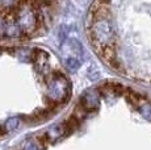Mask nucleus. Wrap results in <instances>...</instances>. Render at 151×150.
<instances>
[{
    "label": "nucleus",
    "instance_id": "1",
    "mask_svg": "<svg viewBox=\"0 0 151 150\" xmlns=\"http://www.w3.org/2000/svg\"><path fill=\"white\" fill-rule=\"evenodd\" d=\"M89 36L95 45L96 51L105 45L113 44V30L110 27L108 19H99L95 20L89 30Z\"/></svg>",
    "mask_w": 151,
    "mask_h": 150
},
{
    "label": "nucleus",
    "instance_id": "2",
    "mask_svg": "<svg viewBox=\"0 0 151 150\" xmlns=\"http://www.w3.org/2000/svg\"><path fill=\"white\" fill-rule=\"evenodd\" d=\"M63 63L68 70H78L82 65L83 46L76 38H71L63 45Z\"/></svg>",
    "mask_w": 151,
    "mask_h": 150
},
{
    "label": "nucleus",
    "instance_id": "3",
    "mask_svg": "<svg viewBox=\"0 0 151 150\" xmlns=\"http://www.w3.org/2000/svg\"><path fill=\"white\" fill-rule=\"evenodd\" d=\"M49 87V97L51 99V102H62L66 100L68 97V92H70V83L66 79V76L63 74L55 73L51 74L50 80L47 83Z\"/></svg>",
    "mask_w": 151,
    "mask_h": 150
},
{
    "label": "nucleus",
    "instance_id": "4",
    "mask_svg": "<svg viewBox=\"0 0 151 150\" xmlns=\"http://www.w3.org/2000/svg\"><path fill=\"white\" fill-rule=\"evenodd\" d=\"M70 133L67 126H66V124H57V125H53L50 129H49L47 132H46L45 137L46 140H47V142H55V141H58L60 137H63L65 134Z\"/></svg>",
    "mask_w": 151,
    "mask_h": 150
},
{
    "label": "nucleus",
    "instance_id": "5",
    "mask_svg": "<svg viewBox=\"0 0 151 150\" xmlns=\"http://www.w3.org/2000/svg\"><path fill=\"white\" fill-rule=\"evenodd\" d=\"M82 105L87 111H93V109L99 108V95L96 91H88L84 94L82 99Z\"/></svg>",
    "mask_w": 151,
    "mask_h": 150
},
{
    "label": "nucleus",
    "instance_id": "6",
    "mask_svg": "<svg viewBox=\"0 0 151 150\" xmlns=\"http://www.w3.org/2000/svg\"><path fill=\"white\" fill-rule=\"evenodd\" d=\"M138 109L145 119L151 120V103L150 102H142L141 105L138 107Z\"/></svg>",
    "mask_w": 151,
    "mask_h": 150
},
{
    "label": "nucleus",
    "instance_id": "7",
    "mask_svg": "<svg viewBox=\"0 0 151 150\" xmlns=\"http://www.w3.org/2000/svg\"><path fill=\"white\" fill-rule=\"evenodd\" d=\"M19 124H20V120H19V117H12V119H9L5 123V125H4V131L5 132H12L14 131V129L19 126Z\"/></svg>",
    "mask_w": 151,
    "mask_h": 150
},
{
    "label": "nucleus",
    "instance_id": "8",
    "mask_svg": "<svg viewBox=\"0 0 151 150\" xmlns=\"http://www.w3.org/2000/svg\"><path fill=\"white\" fill-rule=\"evenodd\" d=\"M41 145H42V142H34V141H30V142H28L27 145L24 146L22 150H42Z\"/></svg>",
    "mask_w": 151,
    "mask_h": 150
},
{
    "label": "nucleus",
    "instance_id": "9",
    "mask_svg": "<svg viewBox=\"0 0 151 150\" xmlns=\"http://www.w3.org/2000/svg\"><path fill=\"white\" fill-rule=\"evenodd\" d=\"M43 1H45V3H50L51 0H43Z\"/></svg>",
    "mask_w": 151,
    "mask_h": 150
}]
</instances>
